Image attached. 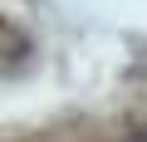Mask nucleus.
I'll use <instances>...</instances> for the list:
<instances>
[{
	"label": "nucleus",
	"mask_w": 147,
	"mask_h": 142,
	"mask_svg": "<svg viewBox=\"0 0 147 142\" xmlns=\"http://www.w3.org/2000/svg\"><path fill=\"white\" fill-rule=\"evenodd\" d=\"M0 142H147V59L64 108L0 127Z\"/></svg>",
	"instance_id": "nucleus-1"
}]
</instances>
